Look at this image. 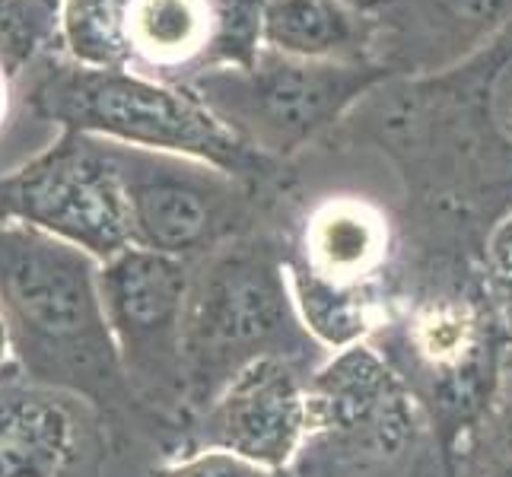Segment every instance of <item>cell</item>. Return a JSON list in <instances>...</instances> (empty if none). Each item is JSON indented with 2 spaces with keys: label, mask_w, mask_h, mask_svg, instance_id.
Wrapping results in <instances>:
<instances>
[{
  "label": "cell",
  "mask_w": 512,
  "mask_h": 477,
  "mask_svg": "<svg viewBox=\"0 0 512 477\" xmlns=\"http://www.w3.org/2000/svg\"><path fill=\"white\" fill-rule=\"evenodd\" d=\"M109 150L137 249L198 264L220 245L249 236L261 188L198 159L121 144H109Z\"/></svg>",
  "instance_id": "cell-6"
},
{
  "label": "cell",
  "mask_w": 512,
  "mask_h": 477,
  "mask_svg": "<svg viewBox=\"0 0 512 477\" xmlns=\"http://www.w3.org/2000/svg\"><path fill=\"white\" fill-rule=\"evenodd\" d=\"M309 436H341L395 455L414 433V408L398 376L373 347L353 344L306 382Z\"/></svg>",
  "instance_id": "cell-12"
},
{
  "label": "cell",
  "mask_w": 512,
  "mask_h": 477,
  "mask_svg": "<svg viewBox=\"0 0 512 477\" xmlns=\"http://www.w3.org/2000/svg\"><path fill=\"white\" fill-rule=\"evenodd\" d=\"M347 4H353V7H363V10H369V4H373V0H347Z\"/></svg>",
  "instance_id": "cell-21"
},
{
  "label": "cell",
  "mask_w": 512,
  "mask_h": 477,
  "mask_svg": "<svg viewBox=\"0 0 512 477\" xmlns=\"http://www.w3.org/2000/svg\"><path fill=\"white\" fill-rule=\"evenodd\" d=\"M0 306L16 373L93 408L131 398L99 296V261L29 226L0 223Z\"/></svg>",
  "instance_id": "cell-2"
},
{
  "label": "cell",
  "mask_w": 512,
  "mask_h": 477,
  "mask_svg": "<svg viewBox=\"0 0 512 477\" xmlns=\"http://www.w3.org/2000/svg\"><path fill=\"white\" fill-rule=\"evenodd\" d=\"M150 477H280V471L249 462V458H242L229 449L201 446L198 452L172 458V462L153 468Z\"/></svg>",
  "instance_id": "cell-17"
},
{
  "label": "cell",
  "mask_w": 512,
  "mask_h": 477,
  "mask_svg": "<svg viewBox=\"0 0 512 477\" xmlns=\"http://www.w3.org/2000/svg\"><path fill=\"white\" fill-rule=\"evenodd\" d=\"M13 77L10 74H4L0 70V131H4V125H7V118H10V105H13Z\"/></svg>",
  "instance_id": "cell-20"
},
{
  "label": "cell",
  "mask_w": 512,
  "mask_h": 477,
  "mask_svg": "<svg viewBox=\"0 0 512 477\" xmlns=\"http://www.w3.org/2000/svg\"><path fill=\"white\" fill-rule=\"evenodd\" d=\"M299 325L290 271L271 242L239 236L191 264L185 306L188 404L204 408L245 363L280 357L274 344Z\"/></svg>",
  "instance_id": "cell-4"
},
{
  "label": "cell",
  "mask_w": 512,
  "mask_h": 477,
  "mask_svg": "<svg viewBox=\"0 0 512 477\" xmlns=\"http://www.w3.org/2000/svg\"><path fill=\"white\" fill-rule=\"evenodd\" d=\"M264 48L299 61L376 64L373 16L347 0H268Z\"/></svg>",
  "instance_id": "cell-14"
},
{
  "label": "cell",
  "mask_w": 512,
  "mask_h": 477,
  "mask_svg": "<svg viewBox=\"0 0 512 477\" xmlns=\"http://www.w3.org/2000/svg\"><path fill=\"white\" fill-rule=\"evenodd\" d=\"M201 443L284 471L309 439L306 382L287 357L245 363L201 408Z\"/></svg>",
  "instance_id": "cell-9"
},
{
  "label": "cell",
  "mask_w": 512,
  "mask_h": 477,
  "mask_svg": "<svg viewBox=\"0 0 512 477\" xmlns=\"http://www.w3.org/2000/svg\"><path fill=\"white\" fill-rule=\"evenodd\" d=\"M16 373V360H13V341H10V325H7V315L4 306H0V382L7 376Z\"/></svg>",
  "instance_id": "cell-19"
},
{
  "label": "cell",
  "mask_w": 512,
  "mask_h": 477,
  "mask_svg": "<svg viewBox=\"0 0 512 477\" xmlns=\"http://www.w3.org/2000/svg\"><path fill=\"white\" fill-rule=\"evenodd\" d=\"M64 0H0V70L20 80L45 58L61 55Z\"/></svg>",
  "instance_id": "cell-16"
},
{
  "label": "cell",
  "mask_w": 512,
  "mask_h": 477,
  "mask_svg": "<svg viewBox=\"0 0 512 477\" xmlns=\"http://www.w3.org/2000/svg\"><path fill=\"white\" fill-rule=\"evenodd\" d=\"M26 105L61 131L109 144L169 153L217 166L255 188L268 185L280 163L245 147L185 83L153 80L134 70L86 67L64 55L35 67Z\"/></svg>",
  "instance_id": "cell-3"
},
{
  "label": "cell",
  "mask_w": 512,
  "mask_h": 477,
  "mask_svg": "<svg viewBox=\"0 0 512 477\" xmlns=\"http://www.w3.org/2000/svg\"><path fill=\"white\" fill-rule=\"evenodd\" d=\"M191 264L147 249L118 252L99 264V296L118 366L137 401L156 411L188 404L185 306Z\"/></svg>",
  "instance_id": "cell-8"
},
{
  "label": "cell",
  "mask_w": 512,
  "mask_h": 477,
  "mask_svg": "<svg viewBox=\"0 0 512 477\" xmlns=\"http://www.w3.org/2000/svg\"><path fill=\"white\" fill-rule=\"evenodd\" d=\"M290 293L299 325L315 341L334 353L353 344H363L366 331L373 328V290L334 284V280L309 271L306 264L290 261Z\"/></svg>",
  "instance_id": "cell-15"
},
{
  "label": "cell",
  "mask_w": 512,
  "mask_h": 477,
  "mask_svg": "<svg viewBox=\"0 0 512 477\" xmlns=\"http://www.w3.org/2000/svg\"><path fill=\"white\" fill-rule=\"evenodd\" d=\"M392 249V226L363 198H328L303 226V258L309 271L334 284L369 287Z\"/></svg>",
  "instance_id": "cell-13"
},
{
  "label": "cell",
  "mask_w": 512,
  "mask_h": 477,
  "mask_svg": "<svg viewBox=\"0 0 512 477\" xmlns=\"http://www.w3.org/2000/svg\"><path fill=\"white\" fill-rule=\"evenodd\" d=\"M0 223L55 236L99 264L131 249L128 201L109 144L61 131L48 150L0 172Z\"/></svg>",
  "instance_id": "cell-7"
},
{
  "label": "cell",
  "mask_w": 512,
  "mask_h": 477,
  "mask_svg": "<svg viewBox=\"0 0 512 477\" xmlns=\"http://www.w3.org/2000/svg\"><path fill=\"white\" fill-rule=\"evenodd\" d=\"M373 61L392 80L436 77L512 23V0H373Z\"/></svg>",
  "instance_id": "cell-10"
},
{
  "label": "cell",
  "mask_w": 512,
  "mask_h": 477,
  "mask_svg": "<svg viewBox=\"0 0 512 477\" xmlns=\"http://www.w3.org/2000/svg\"><path fill=\"white\" fill-rule=\"evenodd\" d=\"M341 128L376 140L443 201L512 198V23L446 74L382 83Z\"/></svg>",
  "instance_id": "cell-1"
},
{
  "label": "cell",
  "mask_w": 512,
  "mask_h": 477,
  "mask_svg": "<svg viewBox=\"0 0 512 477\" xmlns=\"http://www.w3.org/2000/svg\"><path fill=\"white\" fill-rule=\"evenodd\" d=\"M392 80L379 64L299 61L261 48L252 67L210 70L191 83L245 147L284 166L338 131L357 105Z\"/></svg>",
  "instance_id": "cell-5"
},
{
  "label": "cell",
  "mask_w": 512,
  "mask_h": 477,
  "mask_svg": "<svg viewBox=\"0 0 512 477\" xmlns=\"http://www.w3.org/2000/svg\"><path fill=\"white\" fill-rule=\"evenodd\" d=\"M487 255H490L493 271L512 287V210L506 217H500V223H493L490 239H487Z\"/></svg>",
  "instance_id": "cell-18"
},
{
  "label": "cell",
  "mask_w": 512,
  "mask_h": 477,
  "mask_svg": "<svg viewBox=\"0 0 512 477\" xmlns=\"http://www.w3.org/2000/svg\"><path fill=\"white\" fill-rule=\"evenodd\" d=\"M93 404L35 385L20 373L0 382V477H93Z\"/></svg>",
  "instance_id": "cell-11"
}]
</instances>
